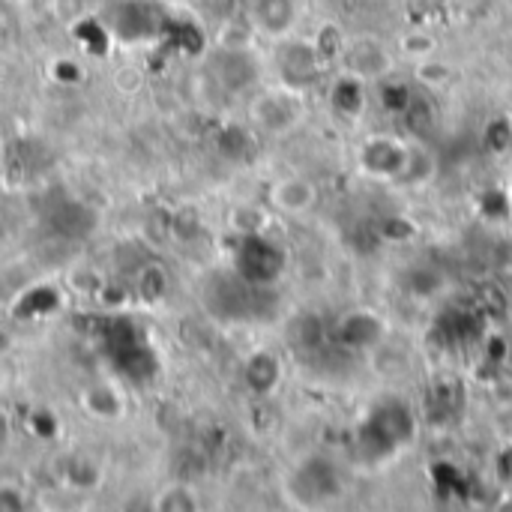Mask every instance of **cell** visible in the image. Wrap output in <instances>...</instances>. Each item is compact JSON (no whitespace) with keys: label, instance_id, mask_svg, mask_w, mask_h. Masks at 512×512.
<instances>
[{"label":"cell","instance_id":"obj_1","mask_svg":"<svg viewBox=\"0 0 512 512\" xmlns=\"http://www.w3.org/2000/svg\"><path fill=\"white\" fill-rule=\"evenodd\" d=\"M270 204L285 216H303L318 204V189L306 177H282L270 189Z\"/></svg>","mask_w":512,"mask_h":512},{"label":"cell","instance_id":"obj_2","mask_svg":"<svg viewBox=\"0 0 512 512\" xmlns=\"http://www.w3.org/2000/svg\"><path fill=\"white\" fill-rule=\"evenodd\" d=\"M297 114H300V108L294 105V99H291L288 93H264V96H258L255 105H252L255 123H261V126L270 129V132L288 129V126L297 120Z\"/></svg>","mask_w":512,"mask_h":512},{"label":"cell","instance_id":"obj_3","mask_svg":"<svg viewBox=\"0 0 512 512\" xmlns=\"http://www.w3.org/2000/svg\"><path fill=\"white\" fill-rule=\"evenodd\" d=\"M348 60H351V69L357 75H366V78H378L390 66V57H387L384 45H378V42H360V45H354V51L348 54Z\"/></svg>","mask_w":512,"mask_h":512},{"label":"cell","instance_id":"obj_4","mask_svg":"<svg viewBox=\"0 0 512 512\" xmlns=\"http://www.w3.org/2000/svg\"><path fill=\"white\" fill-rule=\"evenodd\" d=\"M294 15H297L294 0H255V21H258V27H264L270 33L288 30Z\"/></svg>","mask_w":512,"mask_h":512},{"label":"cell","instance_id":"obj_5","mask_svg":"<svg viewBox=\"0 0 512 512\" xmlns=\"http://www.w3.org/2000/svg\"><path fill=\"white\" fill-rule=\"evenodd\" d=\"M84 402H87V411L90 414H96V417H102V420H111V417H117L123 408V402H120V396H117V390L114 387H108V384H96V387H90L87 390V396H84Z\"/></svg>","mask_w":512,"mask_h":512},{"label":"cell","instance_id":"obj_6","mask_svg":"<svg viewBox=\"0 0 512 512\" xmlns=\"http://www.w3.org/2000/svg\"><path fill=\"white\" fill-rule=\"evenodd\" d=\"M399 48H402V54L411 57V60H426V57H435L441 45H438V39H435L432 33H426V30H411V33H405V36L399 39Z\"/></svg>","mask_w":512,"mask_h":512},{"label":"cell","instance_id":"obj_7","mask_svg":"<svg viewBox=\"0 0 512 512\" xmlns=\"http://www.w3.org/2000/svg\"><path fill=\"white\" fill-rule=\"evenodd\" d=\"M453 75L450 63H441L438 57H426V60H417V69H414V78L426 87H441L447 84Z\"/></svg>","mask_w":512,"mask_h":512},{"label":"cell","instance_id":"obj_8","mask_svg":"<svg viewBox=\"0 0 512 512\" xmlns=\"http://www.w3.org/2000/svg\"><path fill=\"white\" fill-rule=\"evenodd\" d=\"M165 273H162V267H156V264H150V267H144L141 273H138V294L147 300V303H156L162 294H165Z\"/></svg>","mask_w":512,"mask_h":512},{"label":"cell","instance_id":"obj_9","mask_svg":"<svg viewBox=\"0 0 512 512\" xmlns=\"http://www.w3.org/2000/svg\"><path fill=\"white\" fill-rule=\"evenodd\" d=\"M156 510H198V498L189 486H171L159 495Z\"/></svg>","mask_w":512,"mask_h":512},{"label":"cell","instance_id":"obj_10","mask_svg":"<svg viewBox=\"0 0 512 512\" xmlns=\"http://www.w3.org/2000/svg\"><path fill=\"white\" fill-rule=\"evenodd\" d=\"M219 48H237V51H249L252 48V27L240 24V21H228L219 33Z\"/></svg>","mask_w":512,"mask_h":512},{"label":"cell","instance_id":"obj_11","mask_svg":"<svg viewBox=\"0 0 512 512\" xmlns=\"http://www.w3.org/2000/svg\"><path fill=\"white\" fill-rule=\"evenodd\" d=\"M261 222H264V216H261V210H255V207H237V210L231 213V225H234V231H240V234H255V231L261 228Z\"/></svg>","mask_w":512,"mask_h":512},{"label":"cell","instance_id":"obj_12","mask_svg":"<svg viewBox=\"0 0 512 512\" xmlns=\"http://www.w3.org/2000/svg\"><path fill=\"white\" fill-rule=\"evenodd\" d=\"M69 480L75 486H81V489H90V486L99 483V471H96V465L90 459H75L72 468H69Z\"/></svg>","mask_w":512,"mask_h":512},{"label":"cell","instance_id":"obj_13","mask_svg":"<svg viewBox=\"0 0 512 512\" xmlns=\"http://www.w3.org/2000/svg\"><path fill=\"white\" fill-rule=\"evenodd\" d=\"M69 282H72V288L81 291V294H99V288H102L99 273H93L90 267H87V270H75V273L69 276Z\"/></svg>","mask_w":512,"mask_h":512},{"label":"cell","instance_id":"obj_14","mask_svg":"<svg viewBox=\"0 0 512 512\" xmlns=\"http://www.w3.org/2000/svg\"><path fill=\"white\" fill-rule=\"evenodd\" d=\"M114 87H117L120 93H138V87H141V72H135L132 66L117 69V72H114Z\"/></svg>","mask_w":512,"mask_h":512},{"label":"cell","instance_id":"obj_15","mask_svg":"<svg viewBox=\"0 0 512 512\" xmlns=\"http://www.w3.org/2000/svg\"><path fill=\"white\" fill-rule=\"evenodd\" d=\"M24 510V492L15 486H0V512Z\"/></svg>","mask_w":512,"mask_h":512}]
</instances>
